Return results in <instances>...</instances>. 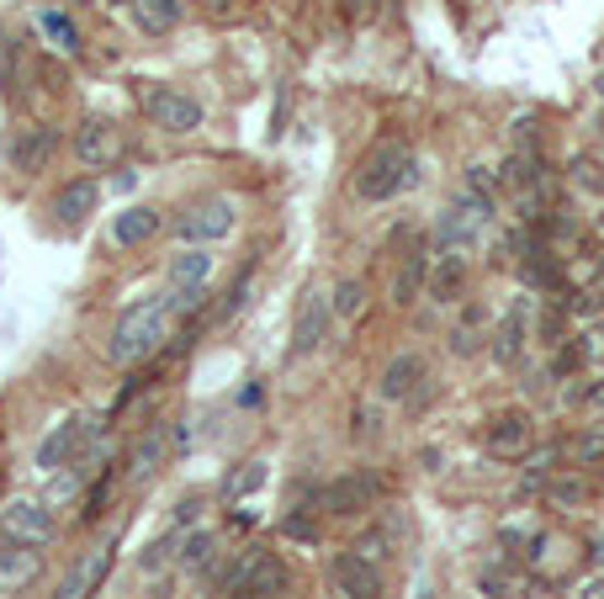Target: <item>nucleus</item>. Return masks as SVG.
Instances as JSON below:
<instances>
[{
	"label": "nucleus",
	"mask_w": 604,
	"mask_h": 599,
	"mask_svg": "<svg viewBox=\"0 0 604 599\" xmlns=\"http://www.w3.org/2000/svg\"><path fill=\"white\" fill-rule=\"evenodd\" d=\"M265 483V461H245V472H228V483H223V494L239 498V494H254Z\"/></svg>",
	"instance_id": "nucleus-33"
},
{
	"label": "nucleus",
	"mask_w": 604,
	"mask_h": 599,
	"mask_svg": "<svg viewBox=\"0 0 604 599\" xmlns=\"http://www.w3.org/2000/svg\"><path fill=\"white\" fill-rule=\"evenodd\" d=\"M600 149H604V139H600Z\"/></svg>",
	"instance_id": "nucleus-47"
},
{
	"label": "nucleus",
	"mask_w": 604,
	"mask_h": 599,
	"mask_svg": "<svg viewBox=\"0 0 604 599\" xmlns=\"http://www.w3.org/2000/svg\"><path fill=\"white\" fill-rule=\"evenodd\" d=\"M600 234H604V212H600Z\"/></svg>",
	"instance_id": "nucleus-46"
},
{
	"label": "nucleus",
	"mask_w": 604,
	"mask_h": 599,
	"mask_svg": "<svg viewBox=\"0 0 604 599\" xmlns=\"http://www.w3.org/2000/svg\"><path fill=\"white\" fill-rule=\"evenodd\" d=\"M572 180L589 186V191H604V165H594V160H572Z\"/></svg>",
	"instance_id": "nucleus-38"
},
{
	"label": "nucleus",
	"mask_w": 604,
	"mask_h": 599,
	"mask_svg": "<svg viewBox=\"0 0 604 599\" xmlns=\"http://www.w3.org/2000/svg\"><path fill=\"white\" fill-rule=\"evenodd\" d=\"M552 461H557V446H541V451H535V457H531V472H525V483H520L525 494L546 483V467H552Z\"/></svg>",
	"instance_id": "nucleus-37"
},
{
	"label": "nucleus",
	"mask_w": 604,
	"mask_h": 599,
	"mask_svg": "<svg viewBox=\"0 0 604 599\" xmlns=\"http://www.w3.org/2000/svg\"><path fill=\"white\" fill-rule=\"evenodd\" d=\"M85 435H91V420H64V424H54L48 435H43V446H37V467L43 472H59L64 461L85 446Z\"/></svg>",
	"instance_id": "nucleus-15"
},
{
	"label": "nucleus",
	"mask_w": 604,
	"mask_h": 599,
	"mask_svg": "<svg viewBox=\"0 0 604 599\" xmlns=\"http://www.w3.org/2000/svg\"><path fill=\"white\" fill-rule=\"evenodd\" d=\"M128 5H133V16L149 37H165L180 27V0H128Z\"/></svg>",
	"instance_id": "nucleus-22"
},
{
	"label": "nucleus",
	"mask_w": 604,
	"mask_h": 599,
	"mask_svg": "<svg viewBox=\"0 0 604 599\" xmlns=\"http://www.w3.org/2000/svg\"><path fill=\"white\" fill-rule=\"evenodd\" d=\"M520 282L535 286V292H562V266L552 260L546 245H535V249H525V260H520Z\"/></svg>",
	"instance_id": "nucleus-20"
},
{
	"label": "nucleus",
	"mask_w": 604,
	"mask_h": 599,
	"mask_svg": "<svg viewBox=\"0 0 604 599\" xmlns=\"http://www.w3.org/2000/svg\"><path fill=\"white\" fill-rule=\"evenodd\" d=\"M419 388H425V355H419V351H398L388 366H382L377 392H382L388 403H408Z\"/></svg>",
	"instance_id": "nucleus-13"
},
{
	"label": "nucleus",
	"mask_w": 604,
	"mask_h": 599,
	"mask_svg": "<svg viewBox=\"0 0 604 599\" xmlns=\"http://www.w3.org/2000/svg\"><path fill=\"white\" fill-rule=\"evenodd\" d=\"M408 180H414V154H408L403 143H377L356 171V197H366V202H388V197H398Z\"/></svg>",
	"instance_id": "nucleus-2"
},
{
	"label": "nucleus",
	"mask_w": 604,
	"mask_h": 599,
	"mask_svg": "<svg viewBox=\"0 0 604 599\" xmlns=\"http://www.w3.org/2000/svg\"><path fill=\"white\" fill-rule=\"evenodd\" d=\"M594 91H600V96H604V70H600V74H594Z\"/></svg>",
	"instance_id": "nucleus-45"
},
{
	"label": "nucleus",
	"mask_w": 604,
	"mask_h": 599,
	"mask_svg": "<svg viewBox=\"0 0 604 599\" xmlns=\"http://www.w3.org/2000/svg\"><path fill=\"white\" fill-rule=\"evenodd\" d=\"M504 180H509L520 197L541 191V160H535V154H514V160H509V171H504Z\"/></svg>",
	"instance_id": "nucleus-30"
},
{
	"label": "nucleus",
	"mask_w": 604,
	"mask_h": 599,
	"mask_svg": "<svg viewBox=\"0 0 604 599\" xmlns=\"http://www.w3.org/2000/svg\"><path fill=\"white\" fill-rule=\"evenodd\" d=\"M488 228H494V202L483 197V191H462L451 208L440 212V239H446V249H472L488 239Z\"/></svg>",
	"instance_id": "nucleus-3"
},
{
	"label": "nucleus",
	"mask_w": 604,
	"mask_h": 599,
	"mask_svg": "<svg viewBox=\"0 0 604 599\" xmlns=\"http://www.w3.org/2000/svg\"><path fill=\"white\" fill-rule=\"evenodd\" d=\"M546 494H552V504H557V509H578V504L589 498V478H583V472H568V478H557Z\"/></svg>",
	"instance_id": "nucleus-31"
},
{
	"label": "nucleus",
	"mask_w": 604,
	"mask_h": 599,
	"mask_svg": "<svg viewBox=\"0 0 604 599\" xmlns=\"http://www.w3.org/2000/svg\"><path fill=\"white\" fill-rule=\"evenodd\" d=\"M329 303H334V318H360L366 314V282L345 277V282L329 292Z\"/></svg>",
	"instance_id": "nucleus-29"
},
{
	"label": "nucleus",
	"mask_w": 604,
	"mask_h": 599,
	"mask_svg": "<svg viewBox=\"0 0 604 599\" xmlns=\"http://www.w3.org/2000/svg\"><path fill=\"white\" fill-rule=\"evenodd\" d=\"M202 5H208L213 16H234V5H239V0H202Z\"/></svg>",
	"instance_id": "nucleus-42"
},
{
	"label": "nucleus",
	"mask_w": 604,
	"mask_h": 599,
	"mask_svg": "<svg viewBox=\"0 0 604 599\" xmlns=\"http://www.w3.org/2000/svg\"><path fill=\"white\" fill-rule=\"evenodd\" d=\"M589 403H594V409H604V383H600V388H589Z\"/></svg>",
	"instance_id": "nucleus-44"
},
{
	"label": "nucleus",
	"mask_w": 604,
	"mask_h": 599,
	"mask_svg": "<svg viewBox=\"0 0 604 599\" xmlns=\"http://www.w3.org/2000/svg\"><path fill=\"white\" fill-rule=\"evenodd\" d=\"M54 154H59V128L54 122H27V128H16L11 139L0 143V160L16 176H43L54 165Z\"/></svg>",
	"instance_id": "nucleus-4"
},
{
	"label": "nucleus",
	"mask_w": 604,
	"mask_h": 599,
	"mask_svg": "<svg viewBox=\"0 0 604 599\" xmlns=\"http://www.w3.org/2000/svg\"><path fill=\"white\" fill-rule=\"evenodd\" d=\"M462 286H466V255L462 249H446L440 266H435V277H429V297L451 303V297H462Z\"/></svg>",
	"instance_id": "nucleus-21"
},
{
	"label": "nucleus",
	"mask_w": 604,
	"mask_h": 599,
	"mask_svg": "<svg viewBox=\"0 0 604 599\" xmlns=\"http://www.w3.org/2000/svg\"><path fill=\"white\" fill-rule=\"evenodd\" d=\"M170 314H176L170 297H143V303H133V308H122L117 324H111L107 355L117 361V366L149 361V355L165 345V334H170Z\"/></svg>",
	"instance_id": "nucleus-1"
},
{
	"label": "nucleus",
	"mask_w": 604,
	"mask_h": 599,
	"mask_svg": "<svg viewBox=\"0 0 604 599\" xmlns=\"http://www.w3.org/2000/svg\"><path fill=\"white\" fill-rule=\"evenodd\" d=\"M107 563H111V547H91V552L70 567V578L59 584V595L54 599H91L96 595V584H102V573H107Z\"/></svg>",
	"instance_id": "nucleus-18"
},
{
	"label": "nucleus",
	"mask_w": 604,
	"mask_h": 599,
	"mask_svg": "<svg viewBox=\"0 0 604 599\" xmlns=\"http://www.w3.org/2000/svg\"><path fill=\"white\" fill-rule=\"evenodd\" d=\"M143 111L154 117V128H165V133H176V139L180 133H197V128L208 122L202 102L176 91V85H149V91H143Z\"/></svg>",
	"instance_id": "nucleus-5"
},
{
	"label": "nucleus",
	"mask_w": 604,
	"mask_h": 599,
	"mask_svg": "<svg viewBox=\"0 0 604 599\" xmlns=\"http://www.w3.org/2000/svg\"><path fill=\"white\" fill-rule=\"evenodd\" d=\"M286 589V567L271 552H249L245 567L234 573V595L228 599H276Z\"/></svg>",
	"instance_id": "nucleus-10"
},
{
	"label": "nucleus",
	"mask_w": 604,
	"mask_h": 599,
	"mask_svg": "<svg viewBox=\"0 0 604 599\" xmlns=\"http://www.w3.org/2000/svg\"><path fill=\"white\" fill-rule=\"evenodd\" d=\"M329 324H334V303L323 292H308L297 303V318H292V351L297 355H313L329 340Z\"/></svg>",
	"instance_id": "nucleus-11"
},
{
	"label": "nucleus",
	"mask_w": 604,
	"mask_h": 599,
	"mask_svg": "<svg viewBox=\"0 0 604 599\" xmlns=\"http://www.w3.org/2000/svg\"><path fill=\"white\" fill-rule=\"evenodd\" d=\"M176 536H159V541H149V547H143V557H139V567L143 573H159V567L170 563V557H176Z\"/></svg>",
	"instance_id": "nucleus-36"
},
{
	"label": "nucleus",
	"mask_w": 604,
	"mask_h": 599,
	"mask_svg": "<svg viewBox=\"0 0 604 599\" xmlns=\"http://www.w3.org/2000/svg\"><path fill=\"white\" fill-rule=\"evenodd\" d=\"M213 552H217V536H213V530H191V536L180 541L176 563L186 567V573H197V567H208V563H213Z\"/></svg>",
	"instance_id": "nucleus-28"
},
{
	"label": "nucleus",
	"mask_w": 604,
	"mask_h": 599,
	"mask_svg": "<svg viewBox=\"0 0 604 599\" xmlns=\"http://www.w3.org/2000/svg\"><path fill=\"white\" fill-rule=\"evenodd\" d=\"M74 160L91 165V171L117 165V160H122V133H117V122H107V117H85L80 133H74Z\"/></svg>",
	"instance_id": "nucleus-9"
},
{
	"label": "nucleus",
	"mask_w": 604,
	"mask_h": 599,
	"mask_svg": "<svg viewBox=\"0 0 604 599\" xmlns=\"http://www.w3.org/2000/svg\"><path fill=\"white\" fill-rule=\"evenodd\" d=\"M202 515V498H180V509H176V520L186 526V520H197Z\"/></svg>",
	"instance_id": "nucleus-40"
},
{
	"label": "nucleus",
	"mask_w": 604,
	"mask_h": 599,
	"mask_svg": "<svg viewBox=\"0 0 604 599\" xmlns=\"http://www.w3.org/2000/svg\"><path fill=\"white\" fill-rule=\"evenodd\" d=\"M329 578H334V589L345 599H382V573H377V563H366L356 547L329 563Z\"/></svg>",
	"instance_id": "nucleus-12"
},
{
	"label": "nucleus",
	"mask_w": 604,
	"mask_h": 599,
	"mask_svg": "<svg viewBox=\"0 0 604 599\" xmlns=\"http://www.w3.org/2000/svg\"><path fill=\"white\" fill-rule=\"evenodd\" d=\"M425 271H429V255L419 249V255H408V266L392 277V303L398 308H408L414 297H419V286H425Z\"/></svg>",
	"instance_id": "nucleus-26"
},
{
	"label": "nucleus",
	"mask_w": 604,
	"mask_h": 599,
	"mask_svg": "<svg viewBox=\"0 0 604 599\" xmlns=\"http://www.w3.org/2000/svg\"><path fill=\"white\" fill-rule=\"evenodd\" d=\"M159 212L154 208H128V212H117V223H111V245L117 249H139V245H149L154 234H159Z\"/></svg>",
	"instance_id": "nucleus-19"
},
{
	"label": "nucleus",
	"mask_w": 604,
	"mask_h": 599,
	"mask_svg": "<svg viewBox=\"0 0 604 599\" xmlns=\"http://www.w3.org/2000/svg\"><path fill=\"white\" fill-rule=\"evenodd\" d=\"M568 451H572L578 467H600V461H604V430H578Z\"/></svg>",
	"instance_id": "nucleus-32"
},
{
	"label": "nucleus",
	"mask_w": 604,
	"mask_h": 599,
	"mask_svg": "<svg viewBox=\"0 0 604 599\" xmlns=\"http://www.w3.org/2000/svg\"><path fill=\"white\" fill-rule=\"evenodd\" d=\"M356 552L366 557V563H382V557L392 552V530L388 526H371L366 536H356Z\"/></svg>",
	"instance_id": "nucleus-34"
},
{
	"label": "nucleus",
	"mask_w": 604,
	"mask_h": 599,
	"mask_svg": "<svg viewBox=\"0 0 604 599\" xmlns=\"http://www.w3.org/2000/svg\"><path fill=\"white\" fill-rule=\"evenodd\" d=\"M488 446H494V457H520V451L531 446V414H525V409H504V414H494V424H488Z\"/></svg>",
	"instance_id": "nucleus-17"
},
{
	"label": "nucleus",
	"mask_w": 604,
	"mask_h": 599,
	"mask_svg": "<svg viewBox=\"0 0 604 599\" xmlns=\"http://www.w3.org/2000/svg\"><path fill=\"white\" fill-rule=\"evenodd\" d=\"M159 461H165V435L149 430L139 446H133V457H128V478H133V483H149V478L159 472Z\"/></svg>",
	"instance_id": "nucleus-24"
},
{
	"label": "nucleus",
	"mask_w": 604,
	"mask_h": 599,
	"mask_svg": "<svg viewBox=\"0 0 604 599\" xmlns=\"http://www.w3.org/2000/svg\"><path fill=\"white\" fill-rule=\"evenodd\" d=\"M0 536L5 541H16V547H54V515L37 504V498H11L5 509H0Z\"/></svg>",
	"instance_id": "nucleus-8"
},
{
	"label": "nucleus",
	"mask_w": 604,
	"mask_h": 599,
	"mask_svg": "<svg viewBox=\"0 0 604 599\" xmlns=\"http://www.w3.org/2000/svg\"><path fill=\"white\" fill-rule=\"evenodd\" d=\"M234 202L228 197H208V202H191V208L180 212L176 234L186 245H217V239H228L234 234Z\"/></svg>",
	"instance_id": "nucleus-7"
},
{
	"label": "nucleus",
	"mask_w": 604,
	"mask_h": 599,
	"mask_svg": "<svg viewBox=\"0 0 604 599\" xmlns=\"http://www.w3.org/2000/svg\"><path fill=\"white\" fill-rule=\"evenodd\" d=\"M37 27H43V37H48L59 54H70V59L80 54V27H74L64 11H43V16H37Z\"/></svg>",
	"instance_id": "nucleus-27"
},
{
	"label": "nucleus",
	"mask_w": 604,
	"mask_h": 599,
	"mask_svg": "<svg viewBox=\"0 0 604 599\" xmlns=\"http://www.w3.org/2000/svg\"><path fill=\"white\" fill-rule=\"evenodd\" d=\"M477 351V329H457V355H472Z\"/></svg>",
	"instance_id": "nucleus-41"
},
{
	"label": "nucleus",
	"mask_w": 604,
	"mask_h": 599,
	"mask_svg": "<svg viewBox=\"0 0 604 599\" xmlns=\"http://www.w3.org/2000/svg\"><path fill=\"white\" fill-rule=\"evenodd\" d=\"M520 351H525V308H509L494 334V355L498 361H520Z\"/></svg>",
	"instance_id": "nucleus-25"
},
{
	"label": "nucleus",
	"mask_w": 604,
	"mask_h": 599,
	"mask_svg": "<svg viewBox=\"0 0 604 599\" xmlns=\"http://www.w3.org/2000/svg\"><path fill=\"white\" fill-rule=\"evenodd\" d=\"M583 599H604V578H600V584H589V589H583Z\"/></svg>",
	"instance_id": "nucleus-43"
},
{
	"label": "nucleus",
	"mask_w": 604,
	"mask_h": 599,
	"mask_svg": "<svg viewBox=\"0 0 604 599\" xmlns=\"http://www.w3.org/2000/svg\"><path fill=\"white\" fill-rule=\"evenodd\" d=\"M382 498V478L377 472H345L334 483H323L319 494V515H334V520H351L360 509H371Z\"/></svg>",
	"instance_id": "nucleus-6"
},
{
	"label": "nucleus",
	"mask_w": 604,
	"mask_h": 599,
	"mask_svg": "<svg viewBox=\"0 0 604 599\" xmlns=\"http://www.w3.org/2000/svg\"><path fill=\"white\" fill-rule=\"evenodd\" d=\"M96 202H102V186L96 180H70V186H59L54 191V223H64V228H80L91 212H96Z\"/></svg>",
	"instance_id": "nucleus-16"
},
{
	"label": "nucleus",
	"mask_w": 604,
	"mask_h": 599,
	"mask_svg": "<svg viewBox=\"0 0 604 599\" xmlns=\"http://www.w3.org/2000/svg\"><path fill=\"white\" fill-rule=\"evenodd\" d=\"M208 277H213V255H202V249H186V255L170 260V286L176 292H202Z\"/></svg>",
	"instance_id": "nucleus-23"
},
{
	"label": "nucleus",
	"mask_w": 604,
	"mask_h": 599,
	"mask_svg": "<svg viewBox=\"0 0 604 599\" xmlns=\"http://www.w3.org/2000/svg\"><path fill=\"white\" fill-rule=\"evenodd\" d=\"M16 43H11V33L0 27V96H16Z\"/></svg>",
	"instance_id": "nucleus-35"
},
{
	"label": "nucleus",
	"mask_w": 604,
	"mask_h": 599,
	"mask_svg": "<svg viewBox=\"0 0 604 599\" xmlns=\"http://www.w3.org/2000/svg\"><path fill=\"white\" fill-rule=\"evenodd\" d=\"M286 536H297V541H313L319 530H313V520H303V515H292V520H286Z\"/></svg>",
	"instance_id": "nucleus-39"
},
{
	"label": "nucleus",
	"mask_w": 604,
	"mask_h": 599,
	"mask_svg": "<svg viewBox=\"0 0 604 599\" xmlns=\"http://www.w3.org/2000/svg\"><path fill=\"white\" fill-rule=\"evenodd\" d=\"M37 578H43V547H16L11 541V552H0V599L27 595Z\"/></svg>",
	"instance_id": "nucleus-14"
}]
</instances>
